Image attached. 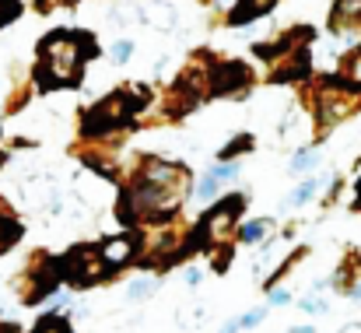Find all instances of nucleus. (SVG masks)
<instances>
[{"label": "nucleus", "mask_w": 361, "mask_h": 333, "mask_svg": "<svg viewBox=\"0 0 361 333\" xmlns=\"http://www.w3.org/2000/svg\"><path fill=\"white\" fill-rule=\"evenodd\" d=\"M341 333H361V323H355V327H344Z\"/></svg>", "instance_id": "nucleus-21"}, {"label": "nucleus", "mask_w": 361, "mask_h": 333, "mask_svg": "<svg viewBox=\"0 0 361 333\" xmlns=\"http://www.w3.org/2000/svg\"><path fill=\"white\" fill-rule=\"evenodd\" d=\"M291 333H316L312 327H298V330H291Z\"/></svg>", "instance_id": "nucleus-24"}, {"label": "nucleus", "mask_w": 361, "mask_h": 333, "mask_svg": "<svg viewBox=\"0 0 361 333\" xmlns=\"http://www.w3.org/2000/svg\"><path fill=\"white\" fill-rule=\"evenodd\" d=\"M18 235H21V228H18V224L0 218V253H4L7 246H14V242H18Z\"/></svg>", "instance_id": "nucleus-10"}, {"label": "nucleus", "mask_w": 361, "mask_h": 333, "mask_svg": "<svg viewBox=\"0 0 361 333\" xmlns=\"http://www.w3.org/2000/svg\"><path fill=\"white\" fill-rule=\"evenodd\" d=\"M270 7H274V0H239V11L232 14V21H249V18L270 11Z\"/></svg>", "instance_id": "nucleus-6"}, {"label": "nucleus", "mask_w": 361, "mask_h": 333, "mask_svg": "<svg viewBox=\"0 0 361 333\" xmlns=\"http://www.w3.org/2000/svg\"><path fill=\"white\" fill-rule=\"evenodd\" d=\"M235 330H239V323H228V327H225L221 333H235Z\"/></svg>", "instance_id": "nucleus-22"}, {"label": "nucleus", "mask_w": 361, "mask_h": 333, "mask_svg": "<svg viewBox=\"0 0 361 333\" xmlns=\"http://www.w3.org/2000/svg\"><path fill=\"white\" fill-rule=\"evenodd\" d=\"M218 186H221V183H218L214 176H207V179L200 183V190H197V197H200V200H211V197L218 193Z\"/></svg>", "instance_id": "nucleus-14"}, {"label": "nucleus", "mask_w": 361, "mask_h": 333, "mask_svg": "<svg viewBox=\"0 0 361 333\" xmlns=\"http://www.w3.org/2000/svg\"><path fill=\"white\" fill-rule=\"evenodd\" d=\"M263 316H267V309H252V313H245V316H242L239 327H256V323H259Z\"/></svg>", "instance_id": "nucleus-16"}, {"label": "nucleus", "mask_w": 361, "mask_h": 333, "mask_svg": "<svg viewBox=\"0 0 361 333\" xmlns=\"http://www.w3.org/2000/svg\"><path fill=\"white\" fill-rule=\"evenodd\" d=\"M49 200H53V183H49V179L25 183V204H28V207H46Z\"/></svg>", "instance_id": "nucleus-5"}, {"label": "nucleus", "mask_w": 361, "mask_h": 333, "mask_svg": "<svg viewBox=\"0 0 361 333\" xmlns=\"http://www.w3.org/2000/svg\"><path fill=\"white\" fill-rule=\"evenodd\" d=\"M102 249L99 253H92V249H74L71 253V260H67V277L74 281V284H88V281H95L99 274H102Z\"/></svg>", "instance_id": "nucleus-2"}, {"label": "nucleus", "mask_w": 361, "mask_h": 333, "mask_svg": "<svg viewBox=\"0 0 361 333\" xmlns=\"http://www.w3.org/2000/svg\"><path fill=\"white\" fill-rule=\"evenodd\" d=\"M151 295H154V284H151V281H133L130 291H126L130 302H140V298H151Z\"/></svg>", "instance_id": "nucleus-11"}, {"label": "nucleus", "mask_w": 361, "mask_h": 333, "mask_svg": "<svg viewBox=\"0 0 361 333\" xmlns=\"http://www.w3.org/2000/svg\"><path fill=\"white\" fill-rule=\"evenodd\" d=\"M81 42L74 35H63L56 32L46 46H42V85H63V81H74L78 78V67H81Z\"/></svg>", "instance_id": "nucleus-1"}, {"label": "nucleus", "mask_w": 361, "mask_h": 333, "mask_svg": "<svg viewBox=\"0 0 361 333\" xmlns=\"http://www.w3.org/2000/svg\"><path fill=\"white\" fill-rule=\"evenodd\" d=\"M18 14V4L14 0H0V21H7V18H14Z\"/></svg>", "instance_id": "nucleus-17"}, {"label": "nucleus", "mask_w": 361, "mask_h": 333, "mask_svg": "<svg viewBox=\"0 0 361 333\" xmlns=\"http://www.w3.org/2000/svg\"><path fill=\"white\" fill-rule=\"evenodd\" d=\"M319 158H323V155H319L316 147H312V151H298V155L291 158V172H305V169H316V165H319Z\"/></svg>", "instance_id": "nucleus-8"}, {"label": "nucleus", "mask_w": 361, "mask_h": 333, "mask_svg": "<svg viewBox=\"0 0 361 333\" xmlns=\"http://www.w3.org/2000/svg\"><path fill=\"white\" fill-rule=\"evenodd\" d=\"M337 14H341V18H358L361 0H337Z\"/></svg>", "instance_id": "nucleus-12"}, {"label": "nucleus", "mask_w": 361, "mask_h": 333, "mask_svg": "<svg viewBox=\"0 0 361 333\" xmlns=\"http://www.w3.org/2000/svg\"><path fill=\"white\" fill-rule=\"evenodd\" d=\"M270 228H274V222H267V218H263V222H249L242 228V238H245V242H259V238H267Z\"/></svg>", "instance_id": "nucleus-9"}, {"label": "nucleus", "mask_w": 361, "mask_h": 333, "mask_svg": "<svg viewBox=\"0 0 361 333\" xmlns=\"http://www.w3.org/2000/svg\"><path fill=\"white\" fill-rule=\"evenodd\" d=\"M348 78L355 81V85H361V53L351 60V67H348Z\"/></svg>", "instance_id": "nucleus-18"}, {"label": "nucleus", "mask_w": 361, "mask_h": 333, "mask_svg": "<svg viewBox=\"0 0 361 333\" xmlns=\"http://www.w3.org/2000/svg\"><path fill=\"white\" fill-rule=\"evenodd\" d=\"M211 176H214L218 183H228V179L239 176V165H235V162H232V165H218V169H211Z\"/></svg>", "instance_id": "nucleus-13"}, {"label": "nucleus", "mask_w": 361, "mask_h": 333, "mask_svg": "<svg viewBox=\"0 0 361 333\" xmlns=\"http://www.w3.org/2000/svg\"><path fill=\"white\" fill-rule=\"evenodd\" d=\"M288 302H291L288 291H274V295H270V305H288Z\"/></svg>", "instance_id": "nucleus-20"}, {"label": "nucleus", "mask_w": 361, "mask_h": 333, "mask_svg": "<svg viewBox=\"0 0 361 333\" xmlns=\"http://www.w3.org/2000/svg\"><path fill=\"white\" fill-rule=\"evenodd\" d=\"M242 81H245L242 63H225V67H218V74H214V92H232V88H239Z\"/></svg>", "instance_id": "nucleus-4"}, {"label": "nucleus", "mask_w": 361, "mask_h": 333, "mask_svg": "<svg viewBox=\"0 0 361 333\" xmlns=\"http://www.w3.org/2000/svg\"><path fill=\"white\" fill-rule=\"evenodd\" d=\"M351 298H355V302H361V284L355 288V291H351Z\"/></svg>", "instance_id": "nucleus-23"}, {"label": "nucleus", "mask_w": 361, "mask_h": 333, "mask_svg": "<svg viewBox=\"0 0 361 333\" xmlns=\"http://www.w3.org/2000/svg\"><path fill=\"white\" fill-rule=\"evenodd\" d=\"M323 186H326V179H309V183H302V186L288 197V204H305V200H309V197H316Z\"/></svg>", "instance_id": "nucleus-7"}, {"label": "nucleus", "mask_w": 361, "mask_h": 333, "mask_svg": "<svg viewBox=\"0 0 361 333\" xmlns=\"http://www.w3.org/2000/svg\"><path fill=\"white\" fill-rule=\"evenodd\" d=\"M130 256H133V238H109V242L102 246V260H106L109 267H123Z\"/></svg>", "instance_id": "nucleus-3"}, {"label": "nucleus", "mask_w": 361, "mask_h": 333, "mask_svg": "<svg viewBox=\"0 0 361 333\" xmlns=\"http://www.w3.org/2000/svg\"><path fill=\"white\" fill-rule=\"evenodd\" d=\"M35 333H67V330H63V327H60L56 320H46V323H42V327H39Z\"/></svg>", "instance_id": "nucleus-19"}, {"label": "nucleus", "mask_w": 361, "mask_h": 333, "mask_svg": "<svg viewBox=\"0 0 361 333\" xmlns=\"http://www.w3.org/2000/svg\"><path fill=\"white\" fill-rule=\"evenodd\" d=\"M130 53H133V46H130V42H116V46H113V60H116V63L130 60Z\"/></svg>", "instance_id": "nucleus-15"}]
</instances>
